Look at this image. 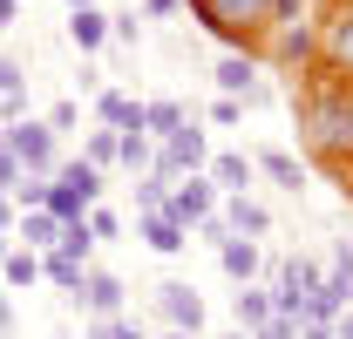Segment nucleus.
I'll return each instance as SVG.
<instances>
[{
	"label": "nucleus",
	"mask_w": 353,
	"mask_h": 339,
	"mask_svg": "<svg viewBox=\"0 0 353 339\" xmlns=\"http://www.w3.org/2000/svg\"><path fill=\"white\" fill-rule=\"evenodd\" d=\"M299 129H306V150H312V156H326L333 170H347L353 163V88H347V95H333V88L306 95Z\"/></svg>",
	"instance_id": "nucleus-1"
},
{
	"label": "nucleus",
	"mask_w": 353,
	"mask_h": 339,
	"mask_svg": "<svg viewBox=\"0 0 353 339\" xmlns=\"http://www.w3.org/2000/svg\"><path fill=\"white\" fill-rule=\"evenodd\" d=\"M95 197H102V170L95 163H61L54 183H48V217L54 224H75V217L95 211Z\"/></svg>",
	"instance_id": "nucleus-2"
},
{
	"label": "nucleus",
	"mask_w": 353,
	"mask_h": 339,
	"mask_svg": "<svg viewBox=\"0 0 353 339\" xmlns=\"http://www.w3.org/2000/svg\"><path fill=\"white\" fill-rule=\"evenodd\" d=\"M197 14H204L211 34H231V41H252L265 28H279V7L272 0H197Z\"/></svg>",
	"instance_id": "nucleus-3"
},
{
	"label": "nucleus",
	"mask_w": 353,
	"mask_h": 339,
	"mask_svg": "<svg viewBox=\"0 0 353 339\" xmlns=\"http://www.w3.org/2000/svg\"><path fill=\"white\" fill-rule=\"evenodd\" d=\"M0 150H7L21 170H34V176H54V129H48V123L14 116V123L0 129Z\"/></svg>",
	"instance_id": "nucleus-4"
},
{
	"label": "nucleus",
	"mask_w": 353,
	"mask_h": 339,
	"mask_svg": "<svg viewBox=\"0 0 353 339\" xmlns=\"http://www.w3.org/2000/svg\"><path fill=\"white\" fill-rule=\"evenodd\" d=\"M204 163H211V143H204V129L183 116V129L157 143V176H170V183H176V176H197Z\"/></svg>",
	"instance_id": "nucleus-5"
},
{
	"label": "nucleus",
	"mask_w": 353,
	"mask_h": 339,
	"mask_svg": "<svg viewBox=\"0 0 353 339\" xmlns=\"http://www.w3.org/2000/svg\"><path fill=\"white\" fill-rule=\"evenodd\" d=\"M211 211H218V183H211L204 170H197V176H176V183H170V204H163V217H176L183 231H197Z\"/></svg>",
	"instance_id": "nucleus-6"
},
{
	"label": "nucleus",
	"mask_w": 353,
	"mask_h": 339,
	"mask_svg": "<svg viewBox=\"0 0 353 339\" xmlns=\"http://www.w3.org/2000/svg\"><path fill=\"white\" fill-rule=\"evenodd\" d=\"M157 312L170 319V333H204V298H197V285H157Z\"/></svg>",
	"instance_id": "nucleus-7"
},
{
	"label": "nucleus",
	"mask_w": 353,
	"mask_h": 339,
	"mask_svg": "<svg viewBox=\"0 0 353 339\" xmlns=\"http://www.w3.org/2000/svg\"><path fill=\"white\" fill-rule=\"evenodd\" d=\"M88 305V319H116L123 312V298H130V285L116 278V271H82V292H75Z\"/></svg>",
	"instance_id": "nucleus-8"
},
{
	"label": "nucleus",
	"mask_w": 353,
	"mask_h": 339,
	"mask_svg": "<svg viewBox=\"0 0 353 339\" xmlns=\"http://www.w3.org/2000/svg\"><path fill=\"white\" fill-rule=\"evenodd\" d=\"M319 48H326V61H333L340 75H353V0H347V7H333V21H326Z\"/></svg>",
	"instance_id": "nucleus-9"
},
{
	"label": "nucleus",
	"mask_w": 353,
	"mask_h": 339,
	"mask_svg": "<svg viewBox=\"0 0 353 339\" xmlns=\"http://www.w3.org/2000/svg\"><path fill=\"white\" fill-rule=\"evenodd\" d=\"M252 170H259V176H272L279 190H292V197L306 190V163H299L292 150H259V156H252Z\"/></svg>",
	"instance_id": "nucleus-10"
},
{
	"label": "nucleus",
	"mask_w": 353,
	"mask_h": 339,
	"mask_svg": "<svg viewBox=\"0 0 353 339\" xmlns=\"http://www.w3.org/2000/svg\"><path fill=\"white\" fill-rule=\"evenodd\" d=\"M204 176L218 183V197H245L259 170H252V156H238V150H231V156H211V163H204Z\"/></svg>",
	"instance_id": "nucleus-11"
},
{
	"label": "nucleus",
	"mask_w": 353,
	"mask_h": 339,
	"mask_svg": "<svg viewBox=\"0 0 353 339\" xmlns=\"http://www.w3.org/2000/svg\"><path fill=\"white\" fill-rule=\"evenodd\" d=\"M218 217L231 224V238H265V231H272V211H265V204H252V197H224Z\"/></svg>",
	"instance_id": "nucleus-12"
},
{
	"label": "nucleus",
	"mask_w": 353,
	"mask_h": 339,
	"mask_svg": "<svg viewBox=\"0 0 353 339\" xmlns=\"http://www.w3.org/2000/svg\"><path fill=\"white\" fill-rule=\"evenodd\" d=\"M218 265L238 278V285H259V271H265V251H259V238H231L218 251Z\"/></svg>",
	"instance_id": "nucleus-13"
},
{
	"label": "nucleus",
	"mask_w": 353,
	"mask_h": 339,
	"mask_svg": "<svg viewBox=\"0 0 353 339\" xmlns=\"http://www.w3.org/2000/svg\"><path fill=\"white\" fill-rule=\"evenodd\" d=\"M231 319H238V333H259L272 319V285H238L231 292Z\"/></svg>",
	"instance_id": "nucleus-14"
},
{
	"label": "nucleus",
	"mask_w": 353,
	"mask_h": 339,
	"mask_svg": "<svg viewBox=\"0 0 353 339\" xmlns=\"http://www.w3.org/2000/svg\"><path fill=\"white\" fill-rule=\"evenodd\" d=\"M326 292L353 305V238H333V251H326Z\"/></svg>",
	"instance_id": "nucleus-15"
},
{
	"label": "nucleus",
	"mask_w": 353,
	"mask_h": 339,
	"mask_svg": "<svg viewBox=\"0 0 353 339\" xmlns=\"http://www.w3.org/2000/svg\"><path fill=\"white\" fill-rule=\"evenodd\" d=\"M95 116L109 129H136V136H143V102H130L123 88H102V95H95Z\"/></svg>",
	"instance_id": "nucleus-16"
},
{
	"label": "nucleus",
	"mask_w": 353,
	"mask_h": 339,
	"mask_svg": "<svg viewBox=\"0 0 353 339\" xmlns=\"http://www.w3.org/2000/svg\"><path fill=\"white\" fill-rule=\"evenodd\" d=\"M136 231H143V238H150V251H163V258H176L183 251V245H190V231H183V224H176V217H136Z\"/></svg>",
	"instance_id": "nucleus-17"
},
{
	"label": "nucleus",
	"mask_w": 353,
	"mask_h": 339,
	"mask_svg": "<svg viewBox=\"0 0 353 339\" xmlns=\"http://www.w3.org/2000/svg\"><path fill=\"white\" fill-rule=\"evenodd\" d=\"M68 41L82 48V54H95V48L109 41V14H102V7H75V14H68Z\"/></svg>",
	"instance_id": "nucleus-18"
},
{
	"label": "nucleus",
	"mask_w": 353,
	"mask_h": 339,
	"mask_svg": "<svg viewBox=\"0 0 353 339\" xmlns=\"http://www.w3.org/2000/svg\"><path fill=\"white\" fill-rule=\"evenodd\" d=\"M252 88H259V68H252L245 54H224V61H218V95H231V102H245Z\"/></svg>",
	"instance_id": "nucleus-19"
},
{
	"label": "nucleus",
	"mask_w": 353,
	"mask_h": 339,
	"mask_svg": "<svg viewBox=\"0 0 353 339\" xmlns=\"http://www.w3.org/2000/svg\"><path fill=\"white\" fill-rule=\"evenodd\" d=\"M14 231H21V245H28V251H54V238H61V224H54L48 211H21Z\"/></svg>",
	"instance_id": "nucleus-20"
},
{
	"label": "nucleus",
	"mask_w": 353,
	"mask_h": 339,
	"mask_svg": "<svg viewBox=\"0 0 353 339\" xmlns=\"http://www.w3.org/2000/svg\"><path fill=\"white\" fill-rule=\"evenodd\" d=\"M0 271H7V285H34V278H41V251H28V245H7Z\"/></svg>",
	"instance_id": "nucleus-21"
},
{
	"label": "nucleus",
	"mask_w": 353,
	"mask_h": 339,
	"mask_svg": "<svg viewBox=\"0 0 353 339\" xmlns=\"http://www.w3.org/2000/svg\"><path fill=\"white\" fill-rule=\"evenodd\" d=\"M82 271H88V265H75V258L41 251V278H48V285H61V292H82Z\"/></svg>",
	"instance_id": "nucleus-22"
},
{
	"label": "nucleus",
	"mask_w": 353,
	"mask_h": 339,
	"mask_svg": "<svg viewBox=\"0 0 353 339\" xmlns=\"http://www.w3.org/2000/svg\"><path fill=\"white\" fill-rule=\"evenodd\" d=\"M176 129H183V109H176V102H143V136L163 143V136H176Z\"/></svg>",
	"instance_id": "nucleus-23"
},
{
	"label": "nucleus",
	"mask_w": 353,
	"mask_h": 339,
	"mask_svg": "<svg viewBox=\"0 0 353 339\" xmlns=\"http://www.w3.org/2000/svg\"><path fill=\"white\" fill-rule=\"evenodd\" d=\"M123 143H116V163L123 170H157V150H150V136H136V129H116Z\"/></svg>",
	"instance_id": "nucleus-24"
},
{
	"label": "nucleus",
	"mask_w": 353,
	"mask_h": 339,
	"mask_svg": "<svg viewBox=\"0 0 353 339\" xmlns=\"http://www.w3.org/2000/svg\"><path fill=\"white\" fill-rule=\"evenodd\" d=\"M54 251H61V258H75V265H88V251H95V231H88V217H75V224H61Z\"/></svg>",
	"instance_id": "nucleus-25"
},
{
	"label": "nucleus",
	"mask_w": 353,
	"mask_h": 339,
	"mask_svg": "<svg viewBox=\"0 0 353 339\" xmlns=\"http://www.w3.org/2000/svg\"><path fill=\"white\" fill-rule=\"evenodd\" d=\"M170 204V176H157V170H143V183H136V217H157Z\"/></svg>",
	"instance_id": "nucleus-26"
},
{
	"label": "nucleus",
	"mask_w": 353,
	"mask_h": 339,
	"mask_svg": "<svg viewBox=\"0 0 353 339\" xmlns=\"http://www.w3.org/2000/svg\"><path fill=\"white\" fill-rule=\"evenodd\" d=\"M312 54V28L306 21H279V61H306Z\"/></svg>",
	"instance_id": "nucleus-27"
},
{
	"label": "nucleus",
	"mask_w": 353,
	"mask_h": 339,
	"mask_svg": "<svg viewBox=\"0 0 353 339\" xmlns=\"http://www.w3.org/2000/svg\"><path fill=\"white\" fill-rule=\"evenodd\" d=\"M116 143H123V136H116V129H88V143H82V163H95V170H109V163H116Z\"/></svg>",
	"instance_id": "nucleus-28"
},
{
	"label": "nucleus",
	"mask_w": 353,
	"mask_h": 339,
	"mask_svg": "<svg viewBox=\"0 0 353 339\" xmlns=\"http://www.w3.org/2000/svg\"><path fill=\"white\" fill-rule=\"evenodd\" d=\"M88 339H143V333H136V319L116 312V319H88Z\"/></svg>",
	"instance_id": "nucleus-29"
},
{
	"label": "nucleus",
	"mask_w": 353,
	"mask_h": 339,
	"mask_svg": "<svg viewBox=\"0 0 353 339\" xmlns=\"http://www.w3.org/2000/svg\"><path fill=\"white\" fill-rule=\"evenodd\" d=\"M88 231H95V245H109V238H123V217L95 204V211H88Z\"/></svg>",
	"instance_id": "nucleus-30"
},
{
	"label": "nucleus",
	"mask_w": 353,
	"mask_h": 339,
	"mask_svg": "<svg viewBox=\"0 0 353 339\" xmlns=\"http://www.w3.org/2000/svg\"><path fill=\"white\" fill-rule=\"evenodd\" d=\"M197 238H204L211 251H224V245H231V224H224V217L211 211V217H204V224H197Z\"/></svg>",
	"instance_id": "nucleus-31"
},
{
	"label": "nucleus",
	"mask_w": 353,
	"mask_h": 339,
	"mask_svg": "<svg viewBox=\"0 0 353 339\" xmlns=\"http://www.w3.org/2000/svg\"><path fill=\"white\" fill-rule=\"evenodd\" d=\"M75 123H82V109H75V102H54V109H48V129H54V136H68Z\"/></svg>",
	"instance_id": "nucleus-32"
},
{
	"label": "nucleus",
	"mask_w": 353,
	"mask_h": 339,
	"mask_svg": "<svg viewBox=\"0 0 353 339\" xmlns=\"http://www.w3.org/2000/svg\"><path fill=\"white\" fill-rule=\"evenodd\" d=\"M211 123H218V129L245 123V102H231V95H218V102H211Z\"/></svg>",
	"instance_id": "nucleus-33"
},
{
	"label": "nucleus",
	"mask_w": 353,
	"mask_h": 339,
	"mask_svg": "<svg viewBox=\"0 0 353 339\" xmlns=\"http://www.w3.org/2000/svg\"><path fill=\"white\" fill-rule=\"evenodd\" d=\"M252 339H299V319H279V312H272V319H265Z\"/></svg>",
	"instance_id": "nucleus-34"
},
{
	"label": "nucleus",
	"mask_w": 353,
	"mask_h": 339,
	"mask_svg": "<svg viewBox=\"0 0 353 339\" xmlns=\"http://www.w3.org/2000/svg\"><path fill=\"white\" fill-rule=\"evenodd\" d=\"M14 183H21V163H14V156H7V150H0V197H7V190H14Z\"/></svg>",
	"instance_id": "nucleus-35"
},
{
	"label": "nucleus",
	"mask_w": 353,
	"mask_h": 339,
	"mask_svg": "<svg viewBox=\"0 0 353 339\" xmlns=\"http://www.w3.org/2000/svg\"><path fill=\"white\" fill-rule=\"evenodd\" d=\"M109 41H136V14H116L109 21Z\"/></svg>",
	"instance_id": "nucleus-36"
},
{
	"label": "nucleus",
	"mask_w": 353,
	"mask_h": 339,
	"mask_svg": "<svg viewBox=\"0 0 353 339\" xmlns=\"http://www.w3.org/2000/svg\"><path fill=\"white\" fill-rule=\"evenodd\" d=\"M143 14H157V21H170V14H183V0H143Z\"/></svg>",
	"instance_id": "nucleus-37"
},
{
	"label": "nucleus",
	"mask_w": 353,
	"mask_h": 339,
	"mask_svg": "<svg viewBox=\"0 0 353 339\" xmlns=\"http://www.w3.org/2000/svg\"><path fill=\"white\" fill-rule=\"evenodd\" d=\"M14 224H21V211H14V197H0V238H7Z\"/></svg>",
	"instance_id": "nucleus-38"
},
{
	"label": "nucleus",
	"mask_w": 353,
	"mask_h": 339,
	"mask_svg": "<svg viewBox=\"0 0 353 339\" xmlns=\"http://www.w3.org/2000/svg\"><path fill=\"white\" fill-rule=\"evenodd\" d=\"M333 339H353V305L340 312V319H333Z\"/></svg>",
	"instance_id": "nucleus-39"
},
{
	"label": "nucleus",
	"mask_w": 353,
	"mask_h": 339,
	"mask_svg": "<svg viewBox=\"0 0 353 339\" xmlns=\"http://www.w3.org/2000/svg\"><path fill=\"white\" fill-rule=\"evenodd\" d=\"M299 339H333V326H312V319H306V326H299Z\"/></svg>",
	"instance_id": "nucleus-40"
},
{
	"label": "nucleus",
	"mask_w": 353,
	"mask_h": 339,
	"mask_svg": "<svg viewBox=\"0 0 353 339\" xmlns=\"http://www.w3.org/2000/svg\"><path fill=\"white\" fill-rule=\"evenodd\" d=\"M14 14H21V0H0V28H14Z\"/></svg>",
	"instance_id": "nucleus-41"
},
{
	"label": "nucleus",
	"mask_w": 353,
	"mask_h": 339,
	"mask_svg": "<svg viewBox=\"0 0 353 339\" xmlns=\"http://www.w3.org/2000/svg\"><path fill=\"white\" fill-rule=\"evenodd\" d=\"M14 333V305H7V298H0V339Z\"/></svg>",
	"instance_id": "nucleus-42"
},
{
	"label": "nucleus",
	"mask_w": 353,
	"mask_h": 339,
	"mask_svg": "<svg viewBox=\"0 0 353 339\" xmlns=\"http://www.w3.org/2000/svg\"><path fill=\"white\" fill-rule=\"evenodd\" d=\"M75 7H95V0H68V14H75Z\"/></svg>",
	"instance_id": "nucleus-43"
},
{
	"label": "nucleus",
	"mask_w": 353,
	"mask_h": 339,
	"mask_svg": "<svg viewBox=\"0 0 353 339\" xmlns=\"http://www.w3.org/2000/svg\"><path fill=\"white\" fill-rule=\"evenodd\" d=\"M163 339H197V333H163Z\"/></svg>",
	"instance_id": "nucleus-44"
},
{
	"label": "nucleus",
	"mask_w": 353,
	"mask_h": 339,
	"mask_svg": "<svg viewBox=\"0 0 353 339\" xmlns=\"http://www.w3.org/2000/svg\"><path fill=\"white\" fill-rule=\"evenodd\" d=\"M224 339H252V333H224Z\"/></svg>",
	"instance_id": "nucleus-45"
},
{
	"label": "nucleus",
	"mask_w": 353,
	"mask_h": 339,
	"mask_svg": "<svg viewBox=\"0 0 353 339\" xmlns=\"http://www.w3.org/2000/svg\"><path fill=\"white\" fill-rule=\"evenodd\" d=\"M0 258H7V238H0Z\"/></svg>",
	"instance_id": "nucleus-46"
}]
</instances>
